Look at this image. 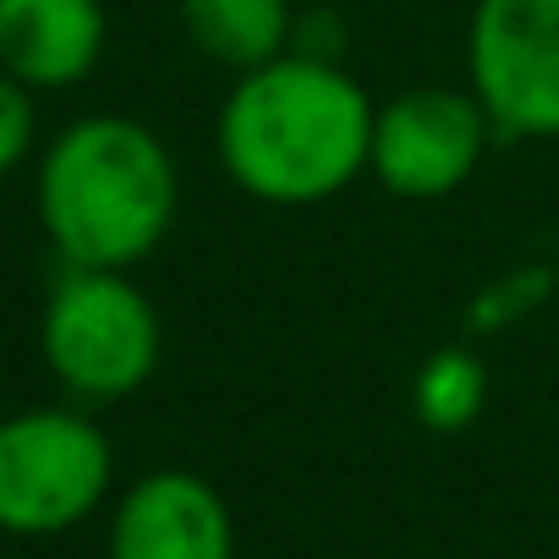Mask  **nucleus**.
<instances>
[{"instance_id":"f03ea898","label":"nucleus","mask_w":559,"mask_h":559,"mask_svg":"<svg viewBox=\"0 0 559 559\" xmlns=\"http://www.w3.org/2000/svg\"><path fill=\"white\" fill-rule=\"evenodd\" d=\"M34 209L61 269H138L176 225L181 170L148 121L94 110L45 143Z\"/></svg>"},{"instance_id":"7ed1b4c3","label":"nucleus","mask_w":559,"mask_h":559,"mask_svg":"<svg viewBox=\"0 0 559 559\" xmlns=\"http://www.w3.org/2000/svg\"><path fill=\"white\" fill-rule=\"evenodd\" d=\"M39 357L78 406H116L159 373L165 324L132 269H61L39 313Z\"/></svg>"},{"instance_id":"6e6552de","label":"nucleus","mask_w":559,"mask_h":559,"mask_svg":"<svg viewBox=\"0 0 559 559\" xmlns=\"http://www.w3.org/2000/svg\"><path fill=\"white\" fill-rule=\"evenodd\" d=\"M110 45L105 0H0V72L34 94L78 88Z\"/></svg>"},{"instance_id":"9b49d317","label":"nucleus","mask_w":559,"mask_h":559,"mask_svg":"<svg viewBox=\"0 0 559 559\" xmlns=\"http://www.w3.org/2000/svg\"><path fill=\"white\" fill-rule=\"evenodd\" d=\"M39 143V105L34 88H23L17 78L0 72V181L17 176V165L34 154Z\"/></svg>"},{"instance_id":"20e7f679","label":"nucleus","mask_w":559,"mask_h":559,"mask_svg":"<svg viewBox=\"0 0 559 559\" xmlns=\"http://www.w3.org/2000/svg\"><path fill=\"white\" fill-rule=\"evenodd\" d=\"M116 488L110 433L88 406H34L0 417V532L61 537L105 510Z\"/></svg>"},{"instance_id":"1a4fd4ad","label":"nucleus","mask_w":559,"mask_h":559,"mask_svg":"<svg viewBox=\"0 0 559 559\" xmlns=\"http://www.w3.org/2000/svg\"><path fill=\"white\" fill-rule=\"evenodd\" d=\"M176 23L187 45L230 78L280 61L297 34L292 0H176Z\"/></svg>"},{"instance_id":"0eeeda50","label":"nucleus","mask_w":559,"mask_h":559,"mask_svg":"<svg viewBox=\"0 0 559 559\" xmlns=\"http://www.w3.org/2000/svg\"><path fill=\"white\" fill-rule=\"evenodd\" d=\"M105 559H236V515L203 472L154 466L116 493Z\"/></svg>"},{"instance_id":"9d476101","label":"nucleus","mask_w":559,"mask_h":559,"mask_svg":"<svg viewBox=\"0 0 559 559\" xmlns=\"http://www.w3.org/2000/svg\"><path fill=\"white\" fill-rule=\"evenodd\" d=\"M488 406V368L466 346L433 352L412 379V417L428 433H466Z\"/></svg>"},{"instance_id":"39448f33","label":"nucleus","mask_w":559,"mask_h":559,"mask_svg":"<svg viewBox=\"0 0 559 559\" xmlns=\"http://www.w3.org/2000/svg\"><path fill=\"white\" fill-rule=\"evenodd\" d=\"M466 88L499 143H554L559 0H477L466 17Z\"/></svg>"},{"instance_id":"f257e3e1","label":"nucleus","mask_w":559,"mask_h":559,"mask_svg":"<svg viewBox=\"0 0 559 559\" xmlns=\"http://www.w3.org/2000/svg\"><path fill=\"white\" fill-rule=\"evenodd\" d=\"M373 110V94L346 67L286 50L230 83L214 121V148L230 187L252 203L308 209L368 176Z\"/></svg>"},{"instance_id":"423d86ee","label":"nucleus","mask_w":559,"mask_h":559,"mask_svg":"<svg viewBox=\"0 0 559 559\" xmlns=\"http://www.w3.org/2000/svg\"><path fill=\"white\" fill-rule=\"evenodd\" d=\"M499 143L493 121L472 99V88L450 83H412L373 110V148L368 176L406 203H439L461 192L488 148Z\"/></svg>"}]
</instances>
